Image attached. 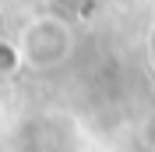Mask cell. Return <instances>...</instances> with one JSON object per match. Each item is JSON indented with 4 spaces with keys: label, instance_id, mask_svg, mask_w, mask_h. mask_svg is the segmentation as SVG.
<instances>
[{
    "label": "cell",
    "instance_id": "cell-1",
    "mask_svg": "<svg viewBox=\"0 0 155 152\" xmlns=\"http://www.w3.org/2000/svg\"><path fill=\"white\" fill-rule=\"evenodd\" d=\"M21 57L32 71H57L74 53V32L57 14H35L18 36Z\"/></svg>",
    "mask_w": 155,
    "mask_h": 152
},
{
    "label": "cell",
    "instance_id": "cell-2",
    "mask_svg": "<svg viewBox=\"0 0 155 152\" xmlns=\"http://www.w3.org/2000/svg\"><path fill=\"white\" fill-rule=\"evenodd\" d=\"M21 64H25L21 46H18V43H11V39H0V74H14Z\"/></svg>",
    "mask_w": 155,
    "mask_h": 152
},
{
    "label": "cell",
    "instance_id": "cell-3",
    "mask_svg": "<svg viewBox=\"0 0 155 152\" xmlns=\"http://www.w3.org/2000/svg\"><path fill=\"white\" fill-rule=\"evenodd\" d=\"M141 145H145L148 152H155V113H148L145 127H141Z\"/></svg>",
    "mask_w": 155,
    "mask_h": 152
}]
</instances>
